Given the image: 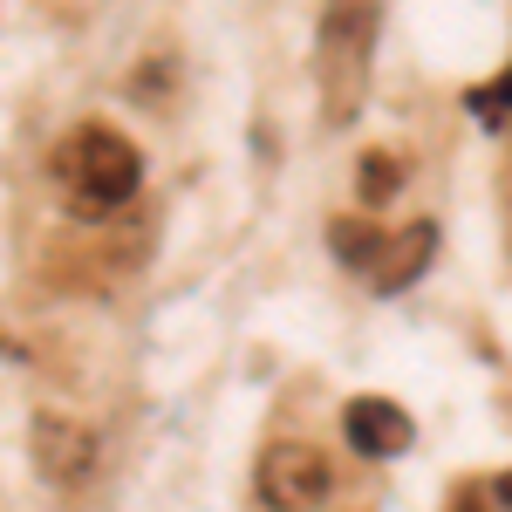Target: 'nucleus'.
I'll list each match as a JSON object with an SVG mask.
<instances>
[{
  "mask_svg": "<svg viewBox=\"0 0 512 512\" xmlns=\"http://www.w3.org/2000/svg\"><path fill=\"white\" fill-rule=\"evenodd\" d=\"M369 62H376V0H321L315 35V76L328 123H349L369 96Z\"/></svg>",
  "mask_w": 512,
  "mask_h": 512,
  "instance_id": "obj_1",
  "label": "nucleus"
},
{
  "mask_svg": "<svg viewBox=\"0 0 512 512\" xmlns=\"http://www.w3.org/2000/svg\"><path fill=\"white\" fill-rule=\"evenodd\" d=\"M62 178H69V198H76L82 219H103V212H117L123 198L137 192V178H144V158H137V144L110 130V123H82L69 130V144H62Z\"/></svg>",
  "mask_w": 512,
  "mask_h": 512,
  "instance_id": "obj_2",
  "label": "nucleus"
},
{
  "mask_svg": "<svg viewBox=\"0 0 512 512\" xmlns=\"http://www.w3.org/2000/svg\"><path fill=\"white\" fill-rule=\"evenodd\" d=\"M328 485H335V472L315 444H274L260 458V499L274 512H315L328 499Z\"/></svg>",
  "mask_w": 512,
  "mask_h": 512,
  "instance_id": "obj_3",
  "label": "nucleus"
},
{
  "mask_svg": "<svg viewBox=\"0 0 512 512\" xmlns=\"http://www.w3.org/2000/svg\"><path fill=\"white\" fill-rule=\"evenodd\" d=\"M35 465L48 485H82V478L96 472V437L69 424V417H35Z\"/></svg>",
  "mask_w": 512,
  "mask_h": 512,
  "instance_id": "obj_4",
  "label": "nucleus"
},
{
  "mask_svg": "<svg viewBox=\"0 0 512 512\" xmlns=\"http://www.w3.org/2000/svg\"><path fill=\"white\" fill-rule=\"evenodd\" d=\"M342 424H349V444L362 458H396V451H410V417H403V403L390 396H355L349 410H342Z\"/></svg>",
  "mask_w": 512,
  "mask_h": 512,
  "instance_id": "obj_5",
  "label": "nucleus"
},
{
  "mask_svg": "<svg viewBox=\"0 0 512 512\" xmlns=\"http://www.w3.org/2000/svg\"><path fill=\"white\" fill-rule=\"evenodd\" d=\"M431 246H437L431 226H410V233H396L390 246H383V260H376V274H369V280H376L383 294H403L410 280L431 267Z\"/></svg>",
  "mask_w": 512,
  "mask_h": 512,
  "instance_id": "obj_6",
  "label": "nucleus"
},
{
  "mask_svg": "<svg viewBox=\"0 0 512 512\" xmlns=\"http://www.w3.org/2000/svg\"><path fill=\"white\" fill-rule=\"evenodd\" d=\"M328 246L342 253V267H362V274H376V260H383V233L369 219H335L328 226Z\"/></svg>",
  "mask_w": 512,
  "mask_h": 512,
  "instance_id": "obj_7",
  "label": "nucleus"
},
{
  "mask_svg": "<svg viewBox=\"0 0 512 512\" xmlns=\"http://www.w3.org/2000/svg\"><path fill=\"white\" fill-rule=\"evenodd\" d=\"M472 117L478 123H506L512 117V69H506V76H492L485 89H472Z\"/></svg>",
  "mask_w": 512,
  "mask_h": 512,
  "instance_id": "obj_8",
  "label": "nucleus"
},
{
  "mask_svg": "<svg viewBox=\"0 0 512 512\" xmlns=\"http://www.w3.org/2000/svg\"><path fill=\"white\" fill-rule=\"evenodd\" d=\"M355 192H362V205H383V198L396 192V164L376 151V158H362V171H355Z\"/></svg>",
  "mask_w": 512,
  "mask_h": 512,
  "instance_id": "obj_9",
  "label": "nucleus"
},
{
  "mask_svg": "<svg viewBox=\"0 0 512 512\" xmlns=\"http://www.w3.org/2000/svg\"><path fill=\"white\" fill-rule=\"evenodd\" d=\"M492 499H499V506H506V512H512V472H506V478H499V485H492Z\"/></svg>",
  "mask_w": 512,
  "mask_h": 512,
  "instance_id": "obj_10",
  "label": "nucleus"
},
{
  "mask_svg": "<svg viewBox=\"0 0 512 512\" xmlns=\"http://www.w3.org/2000/svg\"><path fill=\"white\" fill-rule=\"evenodd\" d=\"M451 512H485V506H478V492H458V499H451Z\"/></svg>",
  "mask_w": 512,
  "mask_h": 512,
  "instance_id": "obj_11",
  "label": "nucleus"
}]
</instances>
